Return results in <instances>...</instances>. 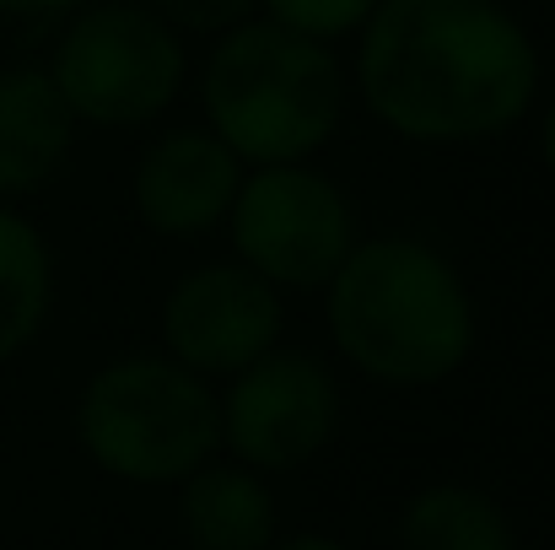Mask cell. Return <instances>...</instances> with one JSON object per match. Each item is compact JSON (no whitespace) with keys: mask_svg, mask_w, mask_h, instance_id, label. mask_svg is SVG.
Wrapping results in <instances>:
<instances>
[{"mask_svg":"<svg viewBox=\"0 0 555 550\" xmlns=\"http://www.w3.org/2000/svg\"><path fill=\"white\" fill-rule=\"evenodd\" d=\"M540 60L496 0H377L362 38L372 114L410 141H486L534 103Z\"/></svg>","mask_w":555,"mask_h":550,"instance_id":"cell-1","label":"cell"},{"mask_svg":"<svg viewBox=\"0 0 555 550\" xmlns=\"http://www.w3.org/2000/svg\"><path fill=\"white\" fill-rule=\"evenodd\" d=\"M330 330L383 383H437L469 357L475 319L442 254L410 238L362 243L330 276Z\"/></svg>","mask_w":555,"mask_h":550,"instance_id":"cell-2","label":"cell"},{"mask_svg":"<svg viewBox=\"0 0 555 550\" xmlns=\"http://www.w3.org/2000/svg\"><path fill=\"white\" fill-rule=\"evenodd\" d=\"M205 114L232 157L259 168L302 163L319 152L340 119V65L319 38L286 33L275 22L232 27L205 65Z\"/></svg>","mask_w":555,"mask_h":550,"instance_id":"cell-3","label":"cell"},{"mask_svg":"<svg viewBox=\"0 0 555 550\" xmlns=\"http://www.w3.org/2000/svg\"><path fill=\"white\" fill-rule=\"evenodd\" d=\"M76 421L87 453L141 486L189 481L221 443V405L210 399L199 372L157 357L103 367L87 383Z\"/></svg>","mask_w":555,"mask_h":550,"instance_id":"cell-4","label":"cell"},{"mask_svg":"<svg viewBox=\"0 0 555 550\" xmlns=\"http://www.w3.org/2000/svg\"><path fill=\"white\" fill-rule=\"evenodd\" d=\"M49 81L65 108L92 125H146L157 119L184 81V49L157 11L141 5H92L70 22L54 49Z\"/></svg>","mask_w":555,"mask_h":550,"instance_id":"cell-5","label":"cell"},{"mask_svg":"<svg viewBox=\"0 0 555 550\" xmlns=\"http://www.w3.org/2000/svg\"><path fill=\"white\" fill-rule=\"evenodd\" d=\"M232 243L270 286H324L351 254V210L330 179L275 163L237 183Z\"/></svg>","mask_w":555,"mask_h":550,"instance_id":"cell-6","label":"cell"},{"mask_svg":"<svg viewBox=\"0 0 555 550\" xmlns=\"http://www.w3.org/2000/svg\"><path fill=\"white\" fill-rule=\"evenodd\" d=\"M340 415L335 378L313 357L264 351L237 372L221 405V437L248 470H297L308 464Z\"/></svg>","mask_w":555,"mask_h":550,"instance_id":"cell-7","label":"cell"},{"mask_svg":"<svg viewBox=\"0 0 555 550\" xmlns=\"http://www.w3.org/2000/svg\"><path fill=\"white\" fill-rule=\"evenodd\" d=\"M163 335L189 372H243L281 341L275 286L248 265H205L173 286Z\"/></svg>","mask_w":555,"mask_h":550,"instance_id":"cell-8","label":"cell"},{"mask_svg":"<svg viewBox=\"0 0 555 550\" xmlns=\"http://www.w3.org/2000/svg\"><path fill=\"white\" fill-rule=\"evenodd\" d=\"M237 157L210 130H173L163 136L135 174V205L157 232H210L237 200Z\"/></svg>","mask_w":555,"mask_h":550,"instance_id":"cell-9","label":"cell"},{"mask_svg":"<svg viewBox=\"0 0 555 550\" xmlns=\"http://www.w3.org/2000/svg\"><path fill=\"white\" fill-rule=\"evenodd\" d=\"M70 108L49 71H0V194H33L70 157Z\"/></svg>","mask_w":555,"mask_h":550,"instance_id":"cell-10","label":"cell"},{"mask_svg":"<svg viewBox=\"0 0 555 550\" xmlns=\"http://www.w3.org/2000/svg\"><path fill=\"white\" fill-rule=\"evenodd\" d=\"M184 529L199 550H270L275 502L259 475L237 464H210L189 475Z\"/></svg>","mask_w":555,"mask_h":550,"instance_id":"cell-11","label":"cell"},{"mask_svg":"<svg viewBox=\"0 0 555 550\" xmlns=\"http://www.w3.org/2000/svg\"><path fill=\"white\" fill-rule=\"evenodd\" d=\"M49 248L43 238L0 205V362H11L49 314Z\"/></svg>","mask_w":555,"mask_h":550,"instance_id":"cell-12","label":"cell"},{"mask_svg":"<svg viewBox=\"0 0 555 550\" xmlns=\"http://www.w3.org/2000/svg\"><path fill=\"white\" fill-rule=\"evenodd\" d=\"M404 550H513V529L486 491L431 486L404 508Z\"/></svg>","mask_w":555,"mask_h":550,"instance_id":"cell-13","label":"cell"},{"mask_svg":"<svg viewBox=\"0 0 555 550\" xmlns=\"http://www.w3.org/2000/svg\"><path fill=\"white\" fill-rule=\"evenodd\" d=\"M264 5H270V22L275 27L324 43V38H340V33L362 27L377 0H264Z\"/></svg>","mask_w":555,"mask_h":550,"instance_id":"cell-14","label":"cell"},{"mask_svg":"<svg viewBox=\"0 0 555 550\" xmlns=\"http://www.w3.org/2000/svg\"><path fill=\"white\" fill-rule=\"evenodd\" d=\"M152 5H157V16H168V22H179V27L221 33V27H237L254 0H152Z\"/></svg>","mask_w":555,"mask_h":550,"instance_id":"cell-15","label":"cell"},{"mask_svg":"<svg viewBox=\"0 0 555 550\" xmlns=\"http://www.w3.org/2000/svg\"><path fill=\"white\" fill-rule=\"evenodd\" d=\"M70 5H87V0H0L5 16H54V11H70Z\"/></svg>","mask_w":555,"mask_h":550,"instance_id":"cell-16","label":"cell"},{"mask_svg":"<svg viewBox=\"0 0 555 550\" xmlns=\"http://www.w3.org/2000/svg\"><path fill=\"white\" fill-rule=\"evenodd\" d=\"M275 550H346V546H335L324 535H302V540H286V546H275Z\"/></svg>","mask_w":555,"mask_h":550,"instance_id":"cell-17","label":"cell"},{"mask_svg":"<svg viewBox=\"0 0 555 550\" xmlns=\"http://www.w3.org/2000/svg\"><path fill=\"white\" fill-rule=\"evenodd\" d=\"M545 163H551V174H555V103H551V119H545Z\"/></svg>","mask_w":555,"mask_h":550,"instance_id":"cell-18","label":"cell"}]
</instances>
